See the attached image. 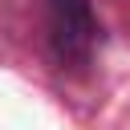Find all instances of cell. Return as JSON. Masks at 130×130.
I'll return each mask as SVG.
<instances>
[{
  "label": "cell",
  "mask_w": 130,
  "mask_h": 130,
  "mask_svg": "<svg viewBox=\"0 0 130 130\" xmlns=\"http://www.w3.org/2000/svg\"><path fill=\"white\" fill-rule=\"evenodd\" d=\"M93 16H89V0H49V41L53 53L61 61V69H85L89 49H93Z\"/></svg>",
  "instance_id": "6da1fadb"
}]
</instances>
